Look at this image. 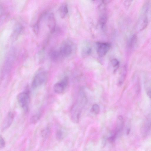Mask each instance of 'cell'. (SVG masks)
<instances>
[{
    "label": "cell",
    "instance_id": "6da1fadb",
    "mask_svg": "<svg viewBox=\"0 0 151 151\" xmlns=\"http://www.w3.org/2000/svg\"><path fill=\"white\" fill-rule=\"evenodd\" d=\"M77 103L72 110V119L74 123H78L79 120L81 110L84 107L86 103V99L84 94H82Z\"/></svg>",
    "mask_w": 151,
    "mask_h": 151
},
{
    "label": "cell",
    "instance_id": "7a4b0ae2",
    "mask_svg": "<svg viewBox=\"0 0 151 151\" xmlns=\"http://www.w3.org/2000/svg\"><path fill=\"white\" fill-rule=\"evenodd\" d=\"M149 9L148 4L146 3L142 8L141 15L137 22V29L139 31L144 30L147 26L148 23V14Z\"/></svg>",
    "mask_w": 151,
    "mask_h": 151
},
{
    "label": "cell",
    "instance_id": "3957f363",
    "mask_svg": "<svg viewBox=\"0 0 151 151\" xmlns=\"http://www.w3.org/2000/svg\"><path fill=\"white\" fill-rule=\"evenodd\" d=\"M48 77L47 72L44 70L39 71L34 77L32 83V87L33 89L41 86L46 82Z\"/></svg>",
    "mask_w": 151,
    "mask_h": 151
},
{
    "label": "cell",
    "instance_id": "277c9868",
    "mask_svg": "<svg viewBox=\"0 0 151 151\" xmlns=\"http://www.w3.org/2000/svg\"><path fill=\"white\" fill-rule=\"evenodd\" d=\"M17 99L20 107L25 110H27L30 101L29 93L27 91L21 92L18 95Z\"/></svg>",
    "mask_w": 151,
    "mask_h": 151
},
{
    "label": "cell",
    "instance_id": "5b68a950",
    "mask_svg": "<svg viewBox=\"0 0 151 151\" xmlns=\"http://www.w3.org/2000/svg\"><path fill=\"white\" fill-rule=\"evenodd\" d=\"M68 83V78L66 77L60 82L56 83L53 87L54 92L56 94L62 93L67 87Z\"/></svg>",
    "mask_w": 151,
    "mask_h": 151
},
{
    "label": "cell",
    "instance_id": "8992f818",
    "mask_svg": "<svg viewBox=\"0 0 151 151\" xmlns=\"http://www.w3.org/2000/svg\"><path fill=\"white\" fill-rule=\"evenodd\" d=\"M98 54L101 57L105 56L109 50L111 45L108 43L98 42L97 43Z\"/></svg>",
    "mask_w": 151,
    "mask_h": 151
},
{
    "label": "cell",
    "instance_id": "52a82bcc",
    "mask_svg": "<svg viewBox=\"0 0 151 151\" xmlns=\"http://www.w3.org/2000/svg\"><path fill=\"white\" fill-rule=\"evenodd\" d=\"M72 51L71 45L68 42H65L61 45L59 51L62 56L66 57L70 55Z\"/></svg>",
    "mask_w": 151,
    "mask_h": 151
},
{
    "label": "cell",
    "instance_id": "ba28073f",
    "mask_svg": "<svg viewBox=\"0 0 151 151\" xmlns=\"http://www.w3.org/2000/svg\"><path fill=\"white\" fill-rule=\"evenodd\" d=\"M15 117L14 113L10 112L7 114L3 123L2 127V130L5 131L10 126L14 121Z\"/></svg>",
    "mask_w": 151,
    "mask_h": 151
},
{
    "label": "cell",
    "instance_id": "9c48e42d",
    "mask_svg": "<svg viewBox=\"0 0 151 151\" xmlns=\"http://www.w3.org/2000/svg\"><path fill=\"white\" fill-rule=\"evenodd\" d=\"M151 130V114H149L144 123L142 129L143 135L146 136Z\"/></svg>",
    "mask_w": 151,
    "mask_h": 151
},
{
    "label": "cell",
    "instance_id": "30bf717a",
    "mask_svg": "<svg viewBox=\"0 0 151 151\" xmlns=\"http://www.w3.org/2000/svg\"><path fill=\"white\" fill-rule=\"evenodd\" d=\"M124 125V121L123 117L121 115L119 116L118 118L117 125L114 132L113 134L117 138L119 134L123 131Z\"/></svg>",
    "mask_w": 151,
    "mask_h": 151
},
{
    "label": "cell",
    "instance_id": "8fae6325",
    "mask_svg": "<svg viewBox=\"0 0 151 151\" xmlns=\"http://www.w3.org/2000/svg\"><path fill=\"white\" fill-rule=\"evenodd\" d=\"M47 25L51 33H53L55 32L56 28V21L53 13L50 14L48 16Z\"/></svg>",
    "mask_w": 151,
    "mask_h": 151
},
{
    "label": "cell",
    "instance_id": "7c38bea8",
    "mask_svg": "<svg viewBox=\"0 0 151 151\" xmlns=\"http://www.w3.org/2000/svg\"><path fill=\"white\" fill-rule=\"evenodd\" d=\"M137 41V38L136 35L135 34L133 35L128 43V49L129 52L131 53L134 50L136 47Z\"/></svg>",
    "mask_w": 151,
    "mask_h": 151
},
{
    "label": "cell",
    "instance_id": "4fadbf2b",
    "mask_svg": "<svg viewBox=\"0 0 151 151\" xmlns=\"http://www.w3.org/2000/svg\"><path fill=\"white\" fill-rule=\"evenodd\" d=\"M127 72V67L126 66H125L122 70L118 79V85L119 86H122L124 82L126 77Z\"/></svg>",
    "mask_w": 151,
    "mask_h": 151
},
{
    "label": "cell",
    "instance_id": "5bb4252c",
    "mask_svg": "<svg viewBox=\"0 0 151 151\" xmlns=\"http://www.w3.org/2000/svg\"><path fill=\"white\" fill-rule=\"evenodd\" d=\"M49 56L50 59L54 62L58 60L60 57L62 56L60 51L54 50L50 52Z\"/></svg>",
    "mask_w": 151,
    "mask_h": 151
},
{
    "label": "cell",
    "instance_id": "9a60e30c",
    "mask_svg": "<svg viewBox=\"0 0 151 151\" xmlns=\"http://www.w3.org/2000/svg\"><path fill=\"white\" fill-rule=\"evenodd\" d=\"M24 27L22 25L20 24L17 25L14 29L12 35L13 38L15 39H16L22 33Z\"/></svg>",
    "mask_w": 151,
    "mask_h": 151
},
{
    "label": "cell",
    "instance_id": "2e32d148",
    "mask_svg": "<svg viewBox=\"0 0 151 151\" xmlns=\"http://www.w3.org/2000/svg\"><path fill=\"white\" fill-rule=\"evenodd\" d=\"M60 13L61 17L64 18L68 13V6L66 4L62 5L60 8Z\"/></svg>",
    "mask_w": 151,
    "mask_h": 151
},
{
    "label": "cell",
    "instance_id": "e0dca14e",
    "mask_svg": "<svg viewBox=\"0 0 151 151\" xmlns=\"http://www.w3.org/2000/svg\"><path fill=\"white\" fill-rule=\"evenodd\" d=\"M41 115V112H39L33 115L30 120V123L33 124L37 123L40 120Z\"/></svg>",
    "mask_w": 151,
    "mask_h": 151
},
{
    "label": "cell",
    "instance_id": "ac0fdd59",
    "mask_svg": "<svg viewBox=\"0 0 151 151\" xmlns=\"http://www.w3.org/2000/svg\"><path fill=\"white\" fill-rule=\"evenodd\" d=\"M107 21V16L105 13H103L100 16V24L102 28L104 29L106 26Z\"/></svg>",
    "mask_w": 151,
    "mask_h": 151
},
{
    "label": "cell",
    "instance_id": "d6986e66",
    "mask_svg": "<svg viewBox=\"0 0 151 151\" xmlns=\"http://www.w3.org/2000/svg\"><path fill=\"white\" fill-rule=\"evenodd\" d=\"M51 133V130L49 127L45 128L41 132V135L44 138L48 137Z\"/></svg>",
    "mask_w": 151,
    "mask_h": 151
},
{
    "label": "cell",
    "instance_id": "ffe728a7",
    "mask_svg": "<svg viewBox=\"0 0 151 151\" xmlns=\"http://www.w3.org/2000/svg\"><path fill=\"white\" fill-rule=\"evenodd\" d=\"M65 132L62 130H58L56 132V137L57 140L61 141L63 140L65 136Z\"/></svg>",
    "mask_w": 151,
    "mask_h": 151
},
{
    "label": "cell",
    "instance_id": "44dd1931",
    "mask_svg": "<svg viewBox=\"0 0 151 151\" xmlns=\"http://www.w3.org/2000/svg\"><path fill=\"white\" fill-rule=\"evenodd\" d=\"M91 49L89 45H86L85 46L83 50V54L84 56H88L91 53Z\"/></svg>",
    "mask_w": 151,
    "mask_h": 151
},
{
    "label": "cell",
    "instance_id": "7402d4cb",
    "mask_svg": "<svg viewBox=\"0 0 151 151\" xmlns=\"http://www.w3.org/2000/svg\"><path fill=\"white\" fill-rule=\"evenodd\" d=\"M92 109V111L96 114H98L100 112V107L97 104H94L93 105Z\"/></svg>",
    "mask_w": 151,
    "mask_h": 151
},
{
    "label": "cell",
    "instance_id": "603a6c76",
    "mask_svg": "<svg viewBox=\"0 0 151 151\" xmlns=\"http://www.w3.org/2000/svg\"><path fill=\"white\" fill-rule=\"evenodd\" d=\"M111 63L113 66L116 68H118L120 64L119 61L116 59H113Z\"/></svg>",
    "mask_w": 151,
    "mask_h": 151
},
{
    "label": "cell",
    "instance_id": "cb8c5ba5",
    "mask_svg": "<svg viewBox=\"0 0 151 151\" xmlns=\"http://www.w3.org/2000/svg\"><path fill=\"white\" fill-rule=\"evenodd\" d=\"M6 143L3 138L1 135L0 137V148H3L5 146Z\"/></svg>",
    "mask_w": 151,
    "mask_h": 151
},
{
    "label": "cell",
    "instance_id": "d4e9b609",
    "mask_svg": "<svg viewBox=\"0 0 151 151\" xmlns=\"http://www.w3.org/2000/svg\"><path fill=\"white\" fill-rule=\"evenodd\" d=\"M146 92L148 96L151 99V87H148L147 88Z\"/></svg>",
    "mask_w": 151,
    "mask_h": 151
},
{
    "label": "cell",
    "instance_id": "484cf974",
    "mask_svg": "<svg viewBox=\"0 0 151 151\" xmlns=\"http://www.w3.org/2000/svg\"><path fill=\"white\" fill-rule=\"evenodd\" d=\"M132 1H125L124 2V5L125 7L128 8L129 7Z\"/></svg>",
    "mask_w": 151,
    "mask_h": 151
}]
</instances>
